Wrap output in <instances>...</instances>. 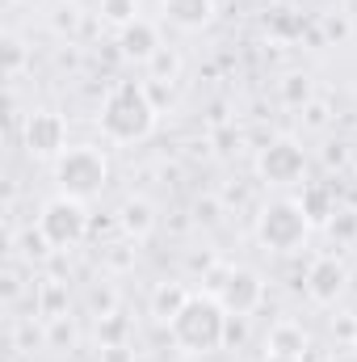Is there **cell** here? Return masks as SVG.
Returning <instances> with one entry per match:
<instances>
[{
    "instance_id": "1",
    "label": "cell",
    "mask_w": 357,
    "mask_h": 362,
    "mask_svg": "<svg viewBox=\"0 0 357 362\" xmlns=\"http://www.w3.org/2000/svg\"><path fill=\"white\" fill-rule=\"evenodd\" d=\"M156 122H160V110L152 105L143 81H114L97 105V131L105 144H118V148L152 139Z\"/></svg>"
},
{
    "instance_id": "2",
    "label": "cell",
    "mask_w": 357,
    "mask_h": 362,
    "mask_svg": "<svg viewBox=\"0 0 357 362\" xmlns=\"http://www.w3.org/2000/svg\"><path fill=\"white\" fill-rule=\"evenodd\" d=\"M169 337H173V346H177L181 354H189V358L219 354L223 337H227V312H223V303L210 291H193L189 303L177 312V320L169 325Z\"/></svg>"
},
{
    "instance_id": "3",
    "label": "cell",
    "mask_w": 357,
    "mask_h": 362,
    "mask_svg": "<svg viewBox=\"0 0 357 362\" xmlns=\"http://www.w3.org/2000/svg\"><path fill=\"white\" fill-rule=\"evenodd\" d=\"M253 236L265 253H298L311 236V219L303 215L298 198H269L265 206L257 211V223H253Z\"/></svg>"
},
{
    "instance_id": "4",
    "label": "cell",
    "mask_w": 357,
    "mask_h": 362,
    "mask_svg": "<svg viewBox=\"0 0 357 362\" xmlns=\"http://www.w3.org/2000/svg\"><path fill=\"white\" fill-rule=\"evenodd\" d=\"M55 185H59V194L92 202L109 185V156H105V148L101 144H72L55 160Z\"/></svg>"
},
{
    "instance_id": "5",
    "label": "cell",
    "mask_w": 357,
    "mask_h": 362,
    "mask_svg": "<svg viewBox=\"0 0 357 362\" xmlns=\"http://www.w3.org/2000/svg\"><path fill=\"white\" fill-rule=\"evenodd\" d=\"M38 228L47 232V240L55 245V253H72V249H80L89 240V232H92L89 202H80L72 194H55L38 211Z\"/></svg>"
},
{
    "instance_id": "6",
    "label": "cell",
    "mask_w": 357,
    "mask_h": 362,
    "mask_svg": "<svg viewBox=\"0 0 357 362\" xmlns=\"http://www.w3.org/2000/svg\"><path fill=\"white\" fill-rule=\"evenodd\" d=\"M206 291L223 303L227 316H253L265 303V278L253 266H219L206 278Z\"/></svg>"
},
{
    "instance_id": "7",
    "label": "cell",
    "mask_w": 357,
    "mask_h": 362,
    "mask_svg": "<svg viewBox=\"0 0 357 362\" xmlns=\"http://www.w3.org/2000/svg\"><path fill=\"white\" fill-rule=\"evenodd\" d=\"M257 177L265 185L277 189H290V185H303L307 181V152L294 135H273L269 144H261L257 152Z\"/></svg>"
},
{
    "instance_id": "8",
    "label": "cell",
    "mask_w": 357,
    "mask_h": 362,
    "mask_svg": "<svg viewBox=\"0 0 357 362\" xmlns=\"http://www.w3.org/2000/svg\"><path fill=\"white\" fill-rule=\"evenodd\" d=\"M21 148L30 160H59L68 144V118L59 110H30L21 118Z\"/></svg>"
},
{
    "instance_id": "9",
    "label": "cell",
    "mask_w": 357,
    "mask_h": 362,
    "mask_svg": "<svg viewBox=\"0 0 357 362\" xmlns=\"http://www.w3.org/2000/svg\"><path fill=\"white\" fill-rule=\"evenodd\" d=\"M345 291H349V266H345V257L320 253V257L307 262V270H303V295L315 308H337L345 299Z\"/></svg>"
},
{
    "instance_id": "10",
    "label": "cell",
    "mask_w": 357,
    "mask_h": 362,
    "mask_svg": "<svg viewBox=\"0 0 357 362\" xmlns=\"http://www.w3.org/2000/svg\"><path fill=\"white\" fill-rule=\"evenodd\" d=\"M160 47H164V38H160V25H156L152 17H139V21H131L126 30H118V55H122L126 64L147 68Z\"/></svg>"
},
{
    "instance_id": "11",
    "label": "cell",
    "mask_w": 357,
    "mask_h": 362,
    "mask_svg": "<svg viewBox=\"0 0 357 362\" xmlns=\"http://www.w3.org/2000/svg\"><path fill=\"white\" fill-rule=\"evenodd\" d=\"M114 215H118V228H122V236H126V240H147V236L160 228V211H156V202H152V198H143V194L122 198Z\"/></svg>"
},
{
    "instance_id": "12",
    "label": "cell",
    "mask_w": 357,
    "mask_h": 362,
    "mask_svg": "<svg viewBox=\"0 0 357 362\" xmlns=\"http://www.w3.org/2000/svg\"><path fill=\"white\" fill-rule=\"evenodd\" d=\"M160 13H164L169 25H177L185 34H198V30L214 25L219 0H160Z\"/></svg>"
},
{
    "instance_id": "13",
    "label": "cell",
    "mask_w": 357,
    "mask_h": 362,
    "mask_svg": "<svg viewBox=\"0 0 357 362\" xmlns=\"http://www.w3.org/2000/svg\"><path fill=\"white\" fill-rule=\"evenodd\" d=\"M265 354H286V358H307L311 354V333L303 320H290L282 316L265 337Z\"/></svg>"
},
{
    "instance_id": "14",
    "label": "cell",
    "mask_w": 357,
    "mask_h": 362,
    "mask_svg": "<svg viewBox=\"0 0 357 362\" xmlns=\"http://www.w3.org/2000/svg\"><path fill=\"white\" fill-rule=\"evenodd\" d=\"M298 206H303V215L311 219V228H328V219L341 211V202H337V185H328V181H303Z\"/></svg>"
},
{
    "instance_id": "15",
    "label": "cell",
    "mask_w": 357,
    "mask_h": 362,
    "mask_svg": "<svg viewBox=\"0 0 357 362\" xmlns=\"http://www.w3.org/2000/svg\"><path fill=\"white\" fill-rule=\"evenodd\" d=\"M8 249H13V262H21V266H42L55 253V245L47 240V232L38 223H25V228L8 232Z\"/></svg>"
},
{
    "instance_id": "16",
    "label": "cell",
    "mask_w": 357,
    "mask_h": 362,
    "mask_svg": "<svg viewBox=\"0 0 357 362\" xmlns=\"http://www.w3.org/2000/svg\"><path fill=\"white\" fill-rule=\"evenodd\" d=\"M189 295H193V291H189L185 282H156L152 295H147V316L169 329V325L177 320V312L189 303Z\"/></svg>"
},
{
    "instance_id": "17",
    "label": "cell",
    "mask_w": 357,
    "mask_h": 362,
    "mask_svg": "<svg viewBox=\"0 0 357 362\" xmlns=\"http://www.w3.org/2000/svg\"><path fill=\"white\" fill-rule=\"evenodd\" d=\"M68 308H72L68 282L63 278H38V286H34V316L55 320V316H68Z\"/></svg>"
},
{
    "instance_id": "18",
    "label": "cell",
    "mask_w": 357,
    "mask_h": 362,
    "mask_svg": "<svg viewBox=\"0 0 357 362\" xmlns=\"http://www.w3.org/2000/svg\"><path fill=\"white\" fill-rule=\"evenodd\" d=\"M34 346L38 350H47V320L38 316H25V320H13V333H8V350L13 354H34Z\"/></svg>"
},
{
    "instance_id": "19",
    "label": "cell",
    "mask_w": 357,
    "mask_h": 362,
    "mask_svg": "<svg viewBox=\"0 0 357 362\" xmlns=\"http://www.w3.org/2000/svg\"><path fill=\"white\" fill-rule=\"evenodd\" d=\"M277 101H282L286 110H303L307 101H315V81H311V72H286V76L277 81Z\"/></svg>"
},
{
    "instance_id": "20",
    "label": "cell",
    "mask_w": 357,
    "mask_h": 362,
    "mask_svg": "<svg viewBox=\"0 0 357 362\" xmlns=\"http://www.w3.org/2000/svg\"><path fill=\"white\" fill-rule=\"evenodd\" d=\"M92 337H97V350H101V346H131V320H126V312L118 308V312H109V316H97Z\"/></svg>"
},
{
    "instance_id": "21",
    "label": "cell",
    "mask_w": 357,
    "mask_h": 362,
    "mask_svg": "<svg viewBox=\"0 0 357 362\" xmlns=\"http://www.w3.org/2000/svg\"><path fill=\"white\" fill-rule=\"evenodd\" d=\"M303 30H307V25H303V17H298L294 8H282V4H277V8H269L265 13V34L273 38V42L303 38Z\"/></svg>"
},
{
    "instance_id": "22",
    "label": "cell",
    "mask_w": 357,
    "mask_h": 362,
    "mask_svg": "<svg viewBox=\"0 0 357 362\" xmlns=\"http://www.w3.org/2000/svg\"><path fill=\"white\" fill-rule=\"evenodd\" d=\"M0 55H4V76H8V81H21L25 68H30V47H25V38H21L17 30H8V34L0 38Z\"/></svg>"
},
{
    "instance_id": "23",
    "label": "cell",
    "mask_w": 357,
    "mask_h": 362,
    "mask_svg": "<svg viewBox=\"0 0 357 362\" xmlns=\"http://www.w3.org/2000/svg\"><path fill=\"white\" fill-rule=\"evenodd\" d=\"M320 34H324V47H345L353 38V17L349 13H320Z\"/></svg>"
},
{
    "instance_id": "24",
    "label": "cell",
    "mask_w": 357,
    "mask_h": 362,
    "mask_svg": "<svg viewBox=\"0 0 357 362\" xmlns=\"http://www.w3.org/2000/svg\"><path fill=\"white\" fill-rule=\"evenodd\" d=\"M76 341H80V329H76L72 316H55V320H47V350L63 354V350H76Z\"/></svg>"
},
{
    "instance_id": "25",
    "label": "cell",
    "mask_w": 357,
    "mask_h": 362,
    "mask_svg": "<svg viewBox=\"0 0 357 362\" xmlns=\"http://www.w3.org/2000/svg\"><path fill=\"white\" fill-rule=\"evenodd\" d=\"M139 240H118V245H109L105 253H101V266L109 274H131L135 270V262H139V249H135Z\"/></svg>"
},
{
    "instance_id": "26",
    "label": "cell",
    "mask_w": 357,
    "mask_h": 362,
    "mask_svg": "<svg viewBox=\"0 0 357 362\" xmlns=\"http://www.w3.org/2000/svg\"><path fill=\"white\" fill-rule=\"evenodd\" d=\"M139 0H101V25H114V30H126L131 21H139Z\"/></svg>"
},
{
    "instance_id": "27",
    "label": "cell",
    "mask_w": 357,
    "mask_h": 362,
    "mask_svg": "<svg viewBox=\"0 0 357 362\" xmlns=\"http://www.w3.org/2000/svg\"><path fill=\"white\" fill-rule=\"evenodd\" d=\"M337 245H357V206H341L332 219H328V228H324Z\"/></svg>"
},
{
    "instance_id": "28",
    "label": "cell",
    "mask_w": 357,
    "mask_h": 362,
    "mask_svg": "<svg viewBox=\"0 0 357 362\" xmlns=\"http://www.w3.org/2000/svg\"><path fill=\"white\" fill-rule=\"evenodd\" d=\"M80 17H85V13H80L76 0H59L55 13H51V30H55L59 38H72V34L80 30Z\"/></svg>"
},
{
    "instance_id": "29",
    "label": "cell",
    "mask_w": 357,
    "mask_h": 362,
    "mask_svg": "<svg viewBox=\"0 0 357 362\" xmlns=\"http://www.w3.org/2000/svg\"><path fill=\"white\" fill-rule=\"evenodd\" d=\"M223 215H227V206H223L219 194H202V198H193V223H198V228H219Z\"/></svg>"
},
{
    "instance_id": "30",
    "label": "cell",
    "mask_w": 357,
    "mask_h": 362,
    "mask_svg": "<svg viewBox=\"0 0 357 362\" xmlns=\"http://www.w3.org/2000/svg\"><path fill=\"white\" fill-rule=\"evenodd\" d=\"M147 76H156V81H177L181 76V55H177V47H160L156 51V59L147 64Z\"/></svg>"
},
{
    "instance_id": "31",
    "label": "cell",
    "mask_w": 357,
    "mask_h": 362,
    "mask_svg": "<svg viewBox=\"0 0 357 362\" xmlns=\"http://www.w3.org/2000/svg\"><path fill=\"white\" fill-rule=\"evenodd\" d=\"M298 122H303V131H328V122H332V101H324V97L307 101V105L298 110Z\"/></svg>"
},
{
    "instance_id": "32",
    "label": "cell",
    "mask_w": 357,
    "mask_h": 362,
    "mask_svg": "<svg viewBox=\"0 0 357 362\" xmlns=\"http://www.w3.org/2000/svg\"><path fill=\"white\" fill-rule=\"evenodd\" d=\"M21 262H8L4 274H0V299H4V308H13L17 299H21V291H25V282H21Z\"/></svg>"
},
{
    "instance_id": "33",
    "label": "cell",
    "mask_w": 357,
    "mask_h": 362,
    "mask_svg": "<svg viewBox=\"0 0 357 362\" xmlns=\"http://www.w3.org/2000/svg\"><path fill=\"white\" fill-rule=\"evenodd\" d=\"M89 308L92 316H109V312H118V291L109 286V282H97L89 291Z\"/></svg>"
},
{
    "instance_id": "34",
    "label": "cell",
    "mask_w": 357,
    "mask_h": 362,
    "mask_svg": "<svg viewBox=\"0 0 357 362\" xmlns=\"http://www.w3.org/2000/svg\"><path fill=\"white\" fill-rule=\"evenodd\" d=\"M210 148L219 152V156H231V152H240V131L227 122V127H214L210 131Z\"/></svg>"
},
{
    "instance_id": "35",
    "label": "cell",
    "mask_w": 357,
    "mask_h": 362,
    "mask_svg": "<svg viewBox=\"0 0 357 362\" xmlns=\"http://www.w3.org/2000/svg\"><path fill=\"white\" fill-rule=\"evenodd\" d=\"M143 89H147V97H152V105L164 114L169 105H173V85L169 81H156V76H143Z\"/></svg>"
},
{
    "instance_id": "36",
    "label": "cell",
    "mask_w": 357,
    "mask_h": 362,
    "mask_svg": "<svg viewBox=\"0 0 357 362\" xmlns=\"http://www.w3.org/2000/svg\"><path fill=\"white\" fill-rule=\"evenodd\" d=\"M320 160H324V169H349V165H353V152H349V144H341V139H337V144H328V148H324V156H320Z\"/></svg>"
},
{
    "instance_id": "37",
    "label": "cell",
    "mask_w": 357,
    "mask_h": 362,
    "mask_svg": "<svg viewBox=\"0 0 357 362\" xmlns=\"http://www.w3.org/2000/svg\"><path fill=\"white\" fill-rule=\"evenodd\" d=\"M185 270L202 274V282H206L210 274L219 270V262H214V253H210V249H202V253H189V257H185Z\"/></svg>"
},
{
    "instance_id": "38",
    "label": "cell",
    "mask_w": 357,
    "mask_h": 362,
    "mask_svg": "<svg viewBox=\"0 0 357 362\" xmlns=\"http://www.w3.org/2000/svg\"><path fill=\"white\" fill-rule=\"evenodd\" d=\"M248 341V316H227V337H223V350L227 346H244Z\"/></svg>"
},
{
    "instance_id": "39",
    "label": "cell",
    "mask_w": 357,
    "mask_h": 362,
    "mask_svg": "<svg viewBox=\"0 0 357 362\" xmlns=\"http://www.w3.org/2000/svg\"><path fill=\"white\" fill-rule=\"evenodd\" d=\"M332 333H337L341 341H349V346H353V337H357V316H345V312H341V316L332 320Z\"/></svg>"
},
{
    "instance_id": "40",
    "label": "cell",
    "mask_w": 357,
    "mask_h": 362,
    "mask_svg": "<svg viewBox=\"0 0 357 362\" xmlns=\"http://www.w3.org/2000/svg\"><path fill=\"white\" fill-rule=\"evenodd\" d=\"M101 362H135V350L131 346H101Z\"/></svg>"
},
{
    "instance_id": "41",
    "label": "cell",
    "mask_w": 357,
    "mask_h": 362,
    "mask_svg": "<svg viewBox=\"0 0 357 362\" xmlns=\"http://www.w3.org/2000/svg\"><path fill=\"white\" fill-rule=\"evenodd\" d=\"M261 362H307V358H286V354H265Z\"/></svg>"
},
{
    "instance_id": "42",
    "label": "cell",
    "mask_w": 357,
    "mask_h": 362,
    "mask_svg": "<svg viewBox=\"0 0 357 362\" xmlns=\"http://www.w3.org/2000/svg\"><path fill=\"white\" fill-rule=\"evenodd\" d=\"M353 173H357V160H353Z\"/></svg>"
},
{
    "instance_id": "43",
    "label": "cell",
    "mask_w": 357,
    "mask_h": 362,
    "mask_svg": "<svg viewBox=\"0 0 357 362\" xmlns=\"http://www.w3.org/2000/svg\"><path fill=\"white\" fill-rule=\"evenodd\" d=\"M353 350H357V337H353Z\"/></svg>"
}]
</instances>
